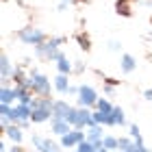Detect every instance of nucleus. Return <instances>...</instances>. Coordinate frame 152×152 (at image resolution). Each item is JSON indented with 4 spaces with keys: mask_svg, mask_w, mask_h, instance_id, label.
<instances>
[{
    "mask_svg": "<svg viewBox=\"0 0 152 152\" xmlns=\"http://www.w3.org/2000/svg\"><path fill=\"white\" fill-rule=\"evenodd\" d=\"M0 152H9V150H7V143H4V141H0Z\"/></svg>",
    "mask_w": 152,
    "mask_h": 152,
    "instance_id": "2f4dec72",
    "label": "nucleus"
},
{
    "mask_svg": "<svg viewBox=\"0 0 152 152\" xmlns=\"http://www.w3.org/2000/svg\"><path fill=\"white\" fill-rule=\"evenodd\" d=\"M83 70H85V63H80V61H78V63L74 65V72H78V74H80Z\"/></svg>",
    "mask_w": 152,
    "mask_h": 152,
    "instance_id": "cd10ccee",
    "label": "nucleus"
},
{
    "mask_svg": "<svg viewBox=\"0 0 152 152\" xmlns=\"http://www.w3.org/2000/svg\"><path fill=\"white\" fill-rule=\"evenodd\" d=\"M67 122L72 124V128H80V109H74L67 113Z\"/></svg>",
    "mask_w": 152,
    "mask_h": 152,
    "instance_id": "6ab92c4d",
    "label": "nucleus"
},
{
    "mask_svg": "<svg viewBox=\"0 0 152 152\" xmlns=\"http://www.w3.org/2000/svg\"><path fill=\"white\" fill-rule=\"evenodd\" d=\"M78 89H80V87H72V85H70V89H67V94H70V96H78Z\"/></svg>",
    "mask_w": 152,
    "mask_h": 152,
    "instance_id": "c85d7f7f",
    "label": "nucleus"
},
{
    "mask_svg": "<svg viewBox=\"0 0 152 152\" xmlns=\"http://www.w3.org/2000/svg\"><path fill=\"white\" fill-rule=\"evenodd\" d=\"M124 152H139V150H137V148H130V150H124Z\"/></svg>",
    "mask_w": 152,
    "mask_h": 152,
    "instance_id": "f704fd0d",
    "label": "nucleus"
},
{
    "mask_svg": "<svg viewBox=\"0 0 152 152\" xmlns=\"http://www.w3.org/2000/svg\"><path fill=\"white\" fill-rule=\"evenodd\" d=\"M22 130H24L22 126H18V124H15V122H13V124H11V126H7V128L2 130V133H4L7 137H9V139H11L13 143H20V141H22V139H24V133H22Z\"/></svg>",
    "mask_w": 152,
    "mask_h": 152,
    "instance_id": "1a4fd4ad",
    "label": "nucleus"
},
{
    "mask_svg": "<svg viewBox=\"0 0 152 152\" xmlns=\"http://www.w3.org/2000/svg\"><path fill=\"white\" fill-rule=\"evenodd\" d=\"M50 130H52V135L63 137V135H67L72 130V124L67 120H50Z\"/></svg>",
    "mask_w": 152,
    "mask_h": 152,
    "instance_id": "6e6552de",
    "label": "nucleus"
},
{
    "mask_svg": "<svg viewBox=\"0 0 152 152\" xmlns=\"http://www.w3.org/2000/svg\"><path fill=\"white\" fill-rule=\"evenodd\" d=\"M13 70H15V67L11 65L9 57H7V54H2V57H0V76H2V80H9L11 74H13Z\"/></svg>",
    "mask_w": 152,
    "mask_h": 152,
    "instance_id": "ddd939ff",
    "label": "nucleus"
},
{
    "mask_svg": "<svg viewBox=\"0 0 152 152\" xmlns=\"http://www.w3.org/2000/svg\"><path fill=\"white\" fill-rule=\"evenodd\" d=\"M76 41H78V46L83 48V50H89V48H91V39H89L87 35H83V33H78V35H76Z\"/></svg>",
    "mask_w": 152,
    "mask_h": 152,
    "instance_id": "b1692460",
    "label": "nucleus"
},
{
    "mask_svg": "<svg viewBox=\"0 0 152 152\" xmlns=\"http://www.w3.org/2000/svg\"><path fill=\"white\" fill-rule=\"evenodd\" d=\"M143 96H146V98H148V100H152V89H148V91H146V94H143Z\"/></svg>",
    "mask_w": 152,
    "mask_h": 152,
    "instance_id": "473e14b6",
    "label": "nucleus"
},
{
    "mask_svg": "<svg viewBox=\"0 0 152 152\" xmlns=\"http://www.w3.org/2000/svg\"><path fill=\"white\" fill-rule=\"evenodd\" d=\"M85 133H87V139L96 143L98 148H102V139H104V130H102V124H94V126H89L85 128Z\"/></svg>",
    "mask_w": 152,
    "mask_h": 152,
    "instance_id": "423d86ee",
    "label": "nucleus"
},
{
    "mask_svg": "<svg viewBox=\"0 0 152 152\" xmlns=\"http://www.w3.org/2000/svg\"><path fill=\"white\" fill-rule=\"evenodd\" d=\"M70 2H72V0H61V2H59V11H63L65 4H70Z\"/></svg>",
    "mask_w": 152,
    "mask_h": 152,
    "instance_id": "c756f323",
    "label": "nucleus"
},
{
    "mask_svg": "<svg viewBox=\"0 0 152 152\" xmlns=\"http://www.w3.org/2000/svg\"><path fill=\"white\" fill-rule=\"evenodd\" d=\"M96 102H98L96 89L89 87V85H80V89H78V104L80 107H96Z\"/></svg>",
    "mask_w": 152,
    "mask_h": 152,
    "instance_id": "20e7f679",
    "label": "nucleus"
},
{
    "mask_svg": "<svg viewBox=\"0 0 152 152\" xmlns=\"http://www.w3.org/2000/svg\"><path fill=\"white\" fill-rule=\"evenodd\" d=\"M76 150H78V152H98V146L91 143L89 139H85V141H80L78 146H76Z\"/></svg>",
    "mask_w": 152,
    "mask_h": 152,
    "instance_id": "412c9836",
    "label": "nucleus"
},
{
    "mask_svg": "<svg viewBox=\"0 0 152 152\" xmlns=\"http://www.w3.org/2000/svg\"><path fill=\"white\" fill-rule=\"evenodd\" d=\"M67 76H70V74H61L59 72V76L54 78V89H57L59 94H67V89H70V80H67Z\"/></svg>",
    "mask_w": 152,
    "mask_h": 152,
    "instance_id": "2eb2a0df",
    "label": "nucleus"
},
{
    "mask_svg": "<svg viewBox=\"0 0 152 152\" xmlns=\"http://www.w3.org/2000/svg\"><path fill=\"white\" fill-rule=\"evenodd\" d=\"M85 139H87V133H83V128H72L67 135L61 137L59 143H61V148H67V150H70V148H76L80 141H85Z\"/></svg>",
    "mask_w": 152,
    "mask_h": 152,
    "instance_id": "7ed1b4c3",
    "label": "nucleus"
},
{
    "mask_svg": "<svg viewBox=\"0 0 152 152\" xmlns=\"http://www.w3.org/2000/svg\"><path fill=\"white\" fill-rule=\"evenodd\" d=\"M15 89V100L18 102H24V104H31V100H33V91L26 85H15L13 87Z\"/></svg>",
    "mask_w": 152,
    "mask_h": 152,
    "instance_id": "9b49d317",
    "label": "nucleus"
},
{
    "mask_svg": "<svg viewBox=\"0 0 152 152\" xmlns=\"http://www.w3.org/2000/svg\"><path fill=\"white\" fill-rule=\"evenodd\" d=\"M72 152H78V150H72Z\"/></svg>",
    "mask_w": 152,
    "mask_h": 152,
    "instance_id": "c9c22d12",
    "label": "nucleus"
},
{
    "mask_svg": "<svg viewBox=\"0 0 152 152\" xmlns=\"http://www.w3.org/2000/svg\"><path fill=\"white\" fill-rule=\"evenodd\" d=\"M96 109H98V111H102V113H111V111H113V104H111L107 98H98V102H96Z\"/></svg>",
    "mask_w": 152,
    "mask_h": 152,
    "instance_id": "4be33fe9",
    "label": "nucleus"
},
{
    "mask_svg": "<svg viewBox=\"0 0 152 152\" xmlns=\"http://www.w3.org/2000/svg\"><path fill=\"white\" fill-rule=\"evenodd\" d=\"M48 120H52V111H48V109H33V113H31V122L33 124H44Z\"/></svg>",
    "mask_w": 152,
    "mask_h": 152,
    "instance_id": "f8f14e48",
    "label": "nucleus"
},
{
    "mask_svg": "<svg viewBox=\"0 0 152 152\" xmlns=\"http://www.w3.org/2000/svg\"><path fill=\"white\" fill-rule=\"evenodd\" d=\"M130 148H135V139L133 137H120V139H117V150L120 152L130 150Z\"/></svg>",
    "mask_w": 152,
    "mask_h": 152,
    "instance_id": "aec40b11",
    "label": "nucleus"
},
{
    "mask_svg": "<svg viewBox=\"0 0 152 152\" xmlns=\"http://www.w3.org/2000/svg\"><path fill=\"white\" fill-rule=\"evenodd\" d=\"M0 102H4V104H13L15 102V89L9 87L7 83H2V89H0Z\"/></svg>",
    "mask_w": 152,
    "mask_h": 152,
    "instance_id": "4468645a",
    "label": "nucleus"
},
{
    "mask_svg": "<svg viewBox=\"0 0 152 152\" xmlns=\"http://www.w3.org/2000/svg\"><path fill=\"white\" fill-rule=\"evenodd\" d=\"M120 65H122V72L124 74H130L137 67V61H135L133 54H122V63Z\"/></svg>",
    "mask_w": 152,
    "mask_h": 152,
    "instance_id": "dca6fc26",
    "label": "nucleus"
},
{
    "mask_svg": "<svg viewBox=\"0 0 152 152\" xmlns=\"http://www.w3.org/2000/svg\"><path fill=\"white\" fill-rule=\"evenodd\" d=\"M115 152H120V150H115Z\"/></svg>",
    "mask_w": 152,
    "mask_h": 152,
    "instance_id": "e433bc0d",
    "label": "nucleus"
},
{
    "mask_svg": "<svg viewBox=\"0 0 152 152\" xmlns=\"http://www.w3.org/2000/svg\"><path fill=\"white\" fill-rule=\"evenodd\" d=\"M102 146L109 148L111 152L117 150V137H111V135H104V139H102Z\"/></svg>",
    "mask_w": 152,
    "mask_h": 152,
    "instance_id": "5701e85b",
    "label": "nucleus"
},
{
    "mask_svg": "<svg viewBox=\"0 0 152 152\" xmlns=\"http://www.w3.org/2000/svg\"><path fill=\"white\" fill-rule=\"evenodd\" d=\"M18 37L22 39L24 44H28V46H39V44H44V41H46V33L41 28H35V26H28V28L20 31Z\"/></svg>",
    "mask_w": 152,
    "mask_h": 152,
    "instance_id": "f03ea898",
    "label": "nucleus"
},
{
    "mask_svg": "<svg viewBox=\"0 0 152 152\" xmlns=\"http://www.w3.org/2000/svg\"><path fill=\"white\" fill-rule=\"evenodd\" d=\"M72 111V107L65 100H54L52 107V120H67V113Z\"/></svg>",
    "mask_w": 152,
    "mask_h": 152,
    "instance_id": "0eeeda50",
    "label": "nucleus"
},
{
    "mask_svg": "<svg viewBox=\"0 0 152 152\" xmlns=\"http://www.w3.org/2000/svg\"><path fill=\"white\" fill-rule=\"evenodd\" d=\"M98 152H111V150H109V148H104V146H102V148H98Z\"/></svg>",
    "mask_w": 152,
    "mask_h": 152,
    "instance_id": "72a5a7b5",
    "label": "nucleus"
},
{
    "mask_svg": "<svg viewBox=\"0 0 152 152\" xmlns=\"http://www.w3.org/2000/svg\"><path fill=\"white\" fill-rule=\"evenodd\" d=\"M57 70H59L61 74H70V72H74V65L70 63V61H67V57L63 54V57L57 61Z\"/></svg>",
    "mask_w": 152,
    "mask_h": 152,
    "instance_id": "a211bd4d",
    "label": "nucleus"
},
{
    "mask_svg": "<svg viewBox=\"0 0 152 152\" xmlns=\"http://www.w3.org/2000/svg\"><path fill=\"white\" fill-rule=\"evenodd\" d=\"M52 85L54 83H50V78L46 74H41L39 70H35V67L28 72V89L35 96H50Z\"/></svg>",
    "mask_w": 152,
    "mask_h": 152,
    "instance_id": "f257e3e1",
    "label": "nucleus"
},
{
    "mask_svg": "<svg viewBox=\"0 0 152 152\" xmlns=\"http://www.w3.org/2000/svg\"><path fill=\"white\" fill-rule=\"evenodd\" d=\"M59 152H61V150H59Z\"/></svg>",
    "mask_w": 152,
    "mask_h": 152,
    "instance_id": "4c0bfd02",
    "label": "nucleus"
},
{
    "mask_svg": "<svg viewBox=\"0 0 152 152\" xmlns=\"http://www.w3.org/2000/svg\"><path fill=\"white\" fill-rule=\"evenodd\" d=\"M9 152H24V150H22V148H20V143H15V146H13V148H11Z\"/></svg>",
    "mask_w": 152,
    "mask_h": 152,
    "instance_id": "7c9ffc66",
    "label": "nucleus"
},
{
    "mask_svg": "<svg viewBox=\"0 0 152 152\" xmlns=\"http://www.w3.org/2000/svg\"><path fill=\"white\" fill-rule=\"evenodd\" d=\"M31 113H33V107L31 104H24V102H18L13 107V113H11V122H22V120H31Z\"/></svg>",
    "mask_w": 152,
    "mask_h": 152,
    "instance_id": "39448f33",
    "label": "nucleus"
},
{
    "mask_svg": "<svg viewBox=\"0 0 152 152\" xmlns=\"http://www.w3.org/2000/svg\"><path fill=\"white\" fill-rule=\"evenodd\" d=\"M115 11L120 13V15H124V18H130V15H133V9H130V2H128V0H117Z\"/></svg>",
    "mask_w": 152,
    "mask_h": 152,
    "instance_id": "f3484780",
    "label": "nucleus"
},
{
    "mask_svg": "<svg viewBox=\"0 0 152 152\" xmlns=\"http://www.w3.org/2000/svg\"><path fill=\"white\" fill-rule=\"evenodd\" d=\"M11 113H13V107L0 102V117H11Z\"/></svg>",
    "mask_w": 152,
    "mask_h": 152,
    "instance_id": "a878e982",
    "label": "nucleus"
},
{
    "mask_svg": "<svg viewBox=\"0 0 152 152\" xmlns=\"http://www.w3.org/2000/svg\"><path fill=\"white\" fill-rule=\"evenodd\" d=\"M120 41H109V50H111V52H117V50H120Z\"/></svg>",
    "mask_w": 152,
    "mask_h": 152,
    "instance_id": "bb28decb",
    "label": "nucleus"
},
{
    "mask_svg": "<svg viewBox=\"0 0 152 152\" xmlns=\"http://www.w3.org/2000/svg\"><path fill=\"white\" fill-rule=\"evenodd\" d=\"M109 115H111V113H102V111H98V109H96V111H94V120H96V124H102V126H107Z\"/></svg>",
    "mask_w": 152,
    "mask_h": 152,
    "instance_id": "393cba45",
    "label": "nucleus"
},
{
    "mask_svg": "<svg viewBox=\"0 0 152 152\" xmlns=\"http://www.w3.org/2000/svg\"><path fill=\"white\" fill-rule=\"evenodd\" d=\"M124 124H126V115H124L122 107H113L111 115H109V122H107V126H124Z\"/></svg>",
    "mask_w": 152,
    "mask_h": 152,
    "instance_id": "9d476101",
    "label": "nucleus"
}]
</instances>
